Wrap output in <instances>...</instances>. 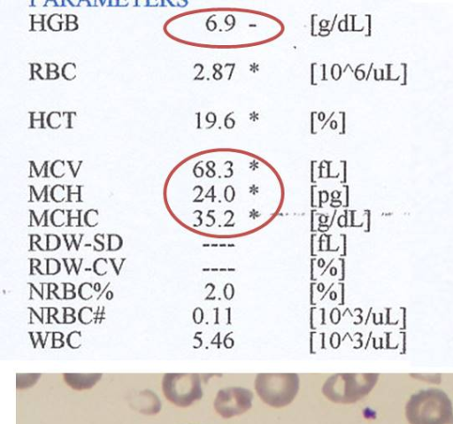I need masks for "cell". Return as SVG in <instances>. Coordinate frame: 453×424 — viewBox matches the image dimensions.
I'll return each instance as SVG.
<instances>
[{"mask_svg": "<svg viewBox=\"0 0 453 424\" xmlns=\"http://www.w3.org/2000/svg\"><path fill=\"white\" fill-rule=\"evenodd\" d=\"M300 387L297 374H258L255 389L260 399L273 408L288 405L296 398Z\"/></svg>", "mask_w": 453, "mask_h": 424, "instance_id": "obj_3", "label": "cell"}, {"mask_svg": "<svg viewBox=\"0 0 453 424\" xmlns=\"http://www.w3.org/2000/svg\"><path fill=\"white\" fill-rule=\"evenodd\" d=\"M58 77V73L56 72H50L49 73V78L55 79Z\"/></svg>", "mask_w": 453, "mask_h": 424, "instance_id": "obj_7", "label": "cell"}, {"mask_svg": "<svg viewBox=\"0 0 453 424\" xmlns=\"http://www.w3.org/2000/svg\"><path fill=\"white\" fill-rule=\"evenodd\" d=\"M67 20H68L69 22H74V21L76 20V17H75V16H73V15H72V16H68V17H67Z\"/></svg>", "mask_w": 453, "mask_h": 424, "instance_id": "obj_9", "label": "cell"}, {"mask_svg": "<svg viewBox=\"0 0 453 424\" xmlns=\"http://www.w3.org/2000/svg\"><path fill=\"white\" fill-rule=\"evenodd\" d=\"M57 69H58V66H57V65H55V64H50V65L49 66V70H50V72H55Z\"/></svg>", "mask_w": 453, "mask_h": 424, "instance_id": "obj_6", "label": "cell"}, {"mask_svg": "<svg viewBox=\"0 0 453 424\" xmlns=\"http://www.w3.org/2000/svg\"><path fill=\"white\" fill-rule=\"evenodd\" d=\"M70 3L71 4H79V1H76V2L71 1Z\"/></svg>", "mask_w": 453, "mask_h": 424, "instance_id": "obj_11", "label": "cell"}, {"mask_svg": "<svg viewBox=\"0 0 453 424\" xmlns=\"http://www.w3.org/2000/svg\"><path fill=\"white\" fill-rule=\"evenodd\" d=\"M163 390L168 400L182 407L203 397L200 377L196 374H167L164 378Z\"/></svg>", "mask_w": 453, "mask_h": 424, "instance_id": "obj_4", "label": "cell"}, {"mask_svg": "<svg viewBox=\"0 0 453 424\" xmlns=\"http://www.w3.org/2000/svg\"><path fill=\"white\" fill-rule=\"evenodd\" d=\"M119 3L121 4H127V2H124V1H120Z\"/></svg>", "mask_w": 453, "mask_h": 424, "instance_id": "obj_10", "label": "cell"}, {"mask_svg": "<svg viewBox=\"0 0 453 424\" xmlns=\"http://www.w3.org/2000/svg\"><path fill=\"white\" fill-rule=\"evenodd\" d=\"M378 379V374H334L323 384L322 393L333 403L353 404L368 395Z\"/></svg>", "mask_w": 453, "mask_h": 424, "instance_id": "obj_2", "label": "cell"}, {"mask_svg": "<svg viewBox=\"0 0 453 424\" xmlns=\"http://www.w3.org/2000/svg\"><path fill=\"white\" fill-rule=\"evenodd\" d=\"M251 390L242 387H228L218 391L214 399L215 411L225 419L243 414L252 406Z\"/></svg>", "mask_w": 453, "mask_h": 424, "instance_id": "obj_5", "label": "cell"}, {"mask_svg": "<svg viewBox=\"0 0 453 424\" xmlns=\"http://www.w3.org/2000/svg\"><path fill=\"white\" fill-rule=\"evenodd\" d=\"M405 416L410 424H453V406L444 391L423 389L410 397Z\"/></svg>", "mask_w": 453, "mask_h": 424, "instance_id": "obj_1", "label": "cell"}, {"mask_svg": "<svg viewBox=\"0 0 453 424\" xmlns=\"http://www.w3.org/2000/svg\"><path fill=\"white\" fill-rule=\"evenodd\" d=\"M67 27H68L69 30H74V29L77 28V25L76 24H73V23H71V24L69 23L67 25Z\"/></svg>", "mask_w": 453, "mask_h": 424, "instance_id": "obj_8", "label": "cell"}]
</instances>
